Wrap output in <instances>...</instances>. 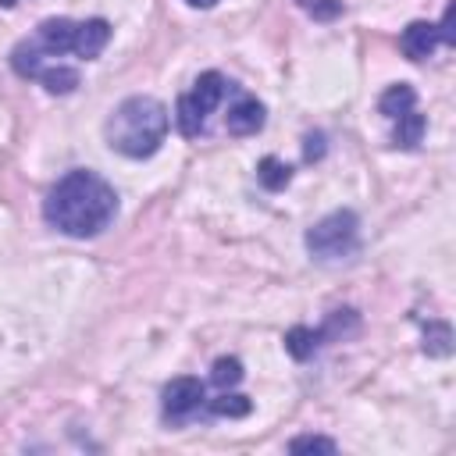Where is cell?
Returning a JSON list of instances; mask_svg holds the SVG:
<instances>
[{"label": "cell", "mask_w": 456, "mask_h": 456, "mask_svg": "<svg viewBox=\"0 0 456 456\" xmlns=\"http://www.w3.org/2000/svg\"><path fill=\"white\" fill-rule=\"evenodd\" d=\"M118 214V192L110 182H103L96 171H68L46 196L43 217L50 228L71 235V239H93L100 235Z\"/></svg>", "instance_id": "6da1fadb"}, {"label": "cell", "mask_w": 456, "mask_h": 456, "mask_svg": "<svg viewBox=\"0 0 456 456\" xmlns=\"http://www.w3.org/2000/svg\"><path fill=\"white\" fill-rule=\"evenodd\" d=\"M167 135V107L153 96H128L121 100L107 125H103V139L114 153L121 157H132V160H142V157H153L160 150Z\"/></svg>", "instance_id": "7a4b0ae2"}, {"label": "cell", "mask_w": 456, "mask_h": 456, "mask_svg": "<svg viewBox=\"0 0 456 456\" xmlns=\"http://www.w3.org/2000/svg\"><path fill=\"white\" fill-rule=\"evenodd\" d=\"M306 249L317 260H342L360 246V221L353 210H331L306 232Z\"/></svg>", "instance_id": "3957f363"}, {"label": "cell", "mask_w": 456, "mask_h": 456, "mask_svg": "<svg viewBox=\"0 0 456 456\" xmlns=\"http://www.w3.org/2000/svg\"><path fill=\"white\" fill-rule=\"evenodd\" d=\"M224 89H228V82H224L221 71H203V75L192 82V89L182 93L178 103H175V125H178V132L189 135V139L200 135L203 125H207V114L221 103Z\"/></svg>", "instance_id": "277c9868"}, {"label": "cell", "mask_w": 456, "mask_h": 456, "mask_svg": "<svg viewBox=\"0 0 456 456\" xmlns=\"http://www.w3.org/2000/svg\"><path fill=\"white\" fill-rule=\"evenodd\" d=\"M356 324H360L356 310H335L321 328H303V324L289 328L285 331V349L292 353V360H310L324 346V338H338L346 331H356Z\"/></svg>", "instance_id": "5b68a950"}, {"label": "cell", "mask_w": 456, "mask_h": 456, "mask_svg": "<svg viewBox=\"0 0 456 456\" xmlns=\"http://www.w3.org/2000/svg\"><path fill=\"white\" fill-rule=\"evenodd\" d=\"M203 403V381L200 378H171L164 385V417L167 420H185L192 410Z\"/></svg>", "instance_id": "8992f818"}, {"label": "cell", "mask_w": 456, "mask_h": 456, "mask_svg": "<svg viewBox=\"0 0 456 456\" xmlns=\"http://www.w3.org/2000/svg\"><path fill=\"white\" fill-rule=\"evenodd\" d=\"M264 121H267V110L256 96H239L224 114V128L232 135H256L264 128Z\"/></svg>", "instance_id": "52a82bcc"}, {"label": "cell", "mask_w": 456, "mask_h": 456, "mask_svg": "<svg viewBox=\"0 0 456 456\" xmlns=\"http://www.w3.org/2000/svg\"><path fill=\"white\" fill-rule=\"evenodd\" d=\"M107 43H110V21L107 18H86L75 28V50L71 53H78L82 61H93L103 53Z\"/></svg>", "instance_id": "ba28073f"}, {"label": "cell", "mask_w": 456, "mask_h": 456, "mask_svg": "<svg viewBox=\"0 0 456 456\" xmlns=\"http://www.w3.org/2000/svg\"><path fill=\"white\" fill-rule=\"evenodd\" d=\"M438 43H442V39H438V28H435L431 21H410V25L403 28V36H399V46H403V53H406L410 61L431 57Z\"/></svg>", "instance_id": "9c48e42d"}, {"label": "cell", "mask_w": 456, "mask_h": 456, "mask_svg": "<svg viewBox=\"0 0 456 456\" xmlns=\"http://www.w3.org/2000/svg\"><path fill=\"white\" fill-rule=\"evenodd\" d=\"M36 82H43L46 93H53V96H68V93L78 89V71L68 68V64H46V68L36 75Z\"/></svg>", "instance_id": "30bf717a"}, {"label": "cell", "mask_w": 456, "mask_h": 456, "mask_svg": "<svg viewBox=\"0 0 456 456\" xmlns=\"http://www.w3.org/2000/svg\"><path fill=\"white\" fill-rule=\"evenodd\" d=\"M413 103H417V93H413V86L410 82H399V86H388L385 93H381V100H378V110L385 114V118H399V114H406V110H413Z\"/></svg>", "instance_id": "8fae6325"}, {"label": "cell", "mask_w": 456, "mask_h": 456, "mask_svg": "<svg viewBox=\"0 0 456 456\" xmlns=\"http://www.w3.org/2000/svg\"><path fill=\"white\" fill-rule=\"evenodd\" d=\"M420 135H424V114H417V107L395 118V135H392V142H395V146L413 150V146L420 142Z\"/></svg>", "instance_id": "7c38bea8"}, {"label": "cell", "mask_w": 456, "mask_h": 456, "mask_svg": "<svg viewBox=\"0 0 456 456\" xmlns=\"http://www.w3.org/2000/svg\"><path fill=\"white\" fill-rule=\"evenodd\" d=\"M289 178H292V167L281 164L278 157H264V160L256 164V182H260L267 192H281V189L289 185Z\"/></svg>", "instance_id": "4fadbf2b"}, {"label": "cell", "mask_w": 456, "mask_h": 456, "mask_svg": "<svg viewBox=\"0 0 456 456\" xmlns=\"http://www.w3.org/2000/svg\"><path fill=\"white\" fill-rule=\"evenodd\" d=\"M424 353L428 356H449L452 353V328L445 321H428L424 324Z\"/></svg>", "instance_id": "5bb4252c"}, {"label": "cell", "mask_w": 456, "mask_h": 456, "mask_svg": "<svg viewBox=\"0 0 456 456\" xmlns=\"http://www.w3.org/2000/svg\"><path fill=\"white\" fill-rule=\"evenodd\" d=\"M207 410H210L214 417H246V413L253 410V403H249L246 395H239V392L221 388V395H217V399H210V403H207Z\"/></svg>", "instance_id": "9a60e30c"}, {"label": "cell", "mask_w": 456, "mask_h": 456, "mask_svg": "<svg viewBox=\"0 0 456 456\" xmlns=\"http://www.w3.org/2000/svg\"><path fill=\"white\" fill-rule=\"evenodd\" d=\"M210 381H214L217 388H232V385H239V381H242V363H239L235 356H221V360H214Z\"/></svg>", "instance_id": "2e32d148"}, {"label": "cell", "mask_w": 456, "mask_h": 456, "mask_svg": "<svg viewBox=\"0 0 456 456\" xmlns=\"http://www.w3.org/2000/svg\"><path fill=\"white\" fill-rule=\"evenodd\" d=\"M335 449L338 445L324 435H299V438L289 442V452H335Z\"/></svg>", "instance_id": "e0dca14e"}, {"label": "cell", "mask_w": 456, "mask_h": 456, "mask_svg": "<svg viewBox=\"0 0 456 456\" xmlns=\"http://www.w3.org/2000/svg\"><path fill=\"white\" fill-rule=\"evenodd\" d=\"M303 7L314 14V18H335L342 11V0H303Z\"/></svg>", "instance_id": "ac0fdd59"}, {"label": "cell", "mask_w": 456, "mask_h": 456, "mask_svg": "<svg viewBox=\"0 0 456 456\" xmlns=\"http://www.w3.org/2000/svg\"><path fill=\"white\" fill-rule=\"evenodd\" d=\"M435 28H438V39H442L445 46H452V43H456V32H452V4L445 7V14H442V21H438Z\"/></svg>", "instance_id": "d6986e66"}, {"label": "cell", "mask_w": 456, "mask_h": 456, "mask_svg": "<svg viewBox=\"0 0 456 456\" xmlns=\"http://www.w3.org/2000/svg\"><path fill=\"white\" fill-rule=\"evenodd\" d=\"M303 157H306V160H321V157H324V135H321V132H310V135H306Z\"/></svg>", "instance_id": "ffe728a7"}, {"label": "cell", "mask_w": 456, "mask_h": 456, "mask_svg": "<svg viewBox=\"0 0 456 456\" xmlns=\"http://www.w3.org/2000/svg\"><path fill=\"white\" fill-rule=\"evenodd\" d=\"M185 4H189V7H214L217 0H185Z\"/></svg>", "instance_id": "44dd1931"}, {"label": "cell", "mask_w": 456, "mask_h": 456, "mask_svg": "<svg viewBox=\"0 0 456 456\" xmlns=\"http://www.w3.org/2000/svg\"><path fill=\"white\" fill-rule=\"evenodd\" d=\"M14 4H18V0H0V7H14Z\"/></svg>", "instance_id": "7402d4cb"}]
</instances>
